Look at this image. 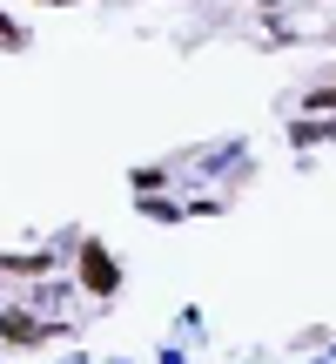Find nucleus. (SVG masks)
<instances>
[{"instance_id":"obj_1","label":"nucleus","mask_w":336,"mask_h":364,"mask_svg":"<svg viewBox=\"0 0 336 364\" xmlns=\"http://www.w3.org/2000/svg\"><path fill=\"white\" fill-rule=\"evenodd\" d=\"M81 277H88L101 297L115 290V263H108V250H101V243H81Z\"/></svg>"},{"instance_id":"obj_2","label":"nucleus","mask_w":336,"mask_h":364,"mask_svg":"<svg viewBox=\"0 0 336 364\" xmlns=\"http://www.w3.org/2000/svg\"><path fill=\"white\" fill-rule=\"evenodd\" d=\"M0 338H7V344H40V338H47V324L27 317V311H0Z\"/></svg>"},{"instance_id":"obj_3","label":"nucleus","mask_w":336,"mask_h":364,"mask_svg":"<svg viewBox=\"0 0 336 364\" xmlns=\"http://www.w3.org/2000/svg\"><path fill=\"white\" fill-rule=\"evenodd\" d=\"M0 270H13V277H40V270H47V257H40V250H34V257H0Z\"/></svg>"},{"instance_id":"obj_4","label":"nucleus","mask_w":336,"mask_h":364,"mask_svg":"<svg viewBox=\"0 0 336 364\" xmlns=\"http://www.w3.org/2000/svg\"><path fill=\"white\" fill-rule=\"evenodd\" d=\"M47 7H67V0H47Z\"/></svg>"}]
</instances>
